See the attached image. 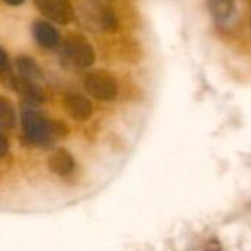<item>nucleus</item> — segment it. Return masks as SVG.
I'll list each match as a JSON object with an SVG mask.
<instances>
[{"label": "nucleus", "instance_id": "1", "mask_svg": "<svg viewBox=\"0 0 251 251\" xmlns=\"http://www.w3.org/2000/svg\"><path fill=\"white\" fill-rule=\"evenodd\" d=\"M23 130L26 139L33 144H48L55 135L67 133V128L53 125L45 116H41L33 109H26L23 113Z\"/></svg>", "mask_w": 251, "mask_h": 251}, {"label": "nucleus", "instance_id": "2", "mask_svg": "<svg viewBox=\"0 0 251 251\" xmlns=\"http://www.w3.org/2000/svg\"><path fill=\"white\" fill-rule=\"evenodd\" d=\"M84 86L91 96L100 101H111L118 94V82L111 74L104 72V70L87 74L84 79Z\"/></svg>", "mask_w": 251, "mask_h": 251}, {"label": "nucleus", "instance_id": "3", "mask_svg": "<svg viewBox=\"0 0 251 251\" xmlns=\"http://www.w3.org/2000/svg\"><path fill=\"white\" fill-rule=\"evenodd\" d=\"M63 53L65 56L74 62V65L80 69H89L96 60V51L91 47V43L80 34H72L63 43Z\"/></svg>", "mask_w": 251, "mask_h": 251}, {"label": "nucleus", "instance_id": "4", "mask_svg": "<svg viewBox=\"0 0 251 251\" xmlns=\"http://www.w3.org/2000/svg\"><path fill=\"white\" fill-rule=\"evenodd\" d=\"M36 5L45 16L60 24H69L74 19V10L69 0H36Z\"/></svg>", "mask_w": 251, "mask_h": 251}, {"label": "nucleus", "instance_id": "5", "mask_svg": "<svg viewBox=\"0 0 251 251\" xmlns=\"http://www.w3.org/2000/svg\"><path fill=\"white\" fill-rule=\"evenodd\" d=\"M63 104H65L67 113H69L74 120H77V122H86V120H89L91 115H93V104H91V101L87 100L86 96H82V94H77V93L67 94Z\"/></svg>", "mask_w": 251, "mask_h": 251}, {"label": "nucleus", "instance_id": "6", "mask_svg": "<svg viewBox=\"0 0 251 251\" xmlns=\"http://www.w3.org/2000/svg\"><path fill=\"white\" fill-rule=\"evenodd\" d=\"M48 168L58 176H69L75 168V162H74V157L69 151L56 149L48 157Z\"/></svg>", "mask_w": 251, "mask_h": 251}, {"label": "nucleus", "instance_id": "7", "mask_svg": "<svg viewBox=\"0 0 251 251\" xmlns=\"http://www.w3.org/2000/svg\"><path fill=\"white\" fill-rule=\"evenodd\" d=\"M34 40L38 41V45L43 48H55L60 41V34L55 27L47 21H38L33 26Z\"/></svg>", "mask_w": 251, "mask_h": 251}, {"label": "nucleus", "instance_id": "8", "mask_svg": "<svg viewBox=\"0 0 251 251\" xmlns=\"http://www.w3.org/2000/svg\"><path fill=\"white\" fill-rule=\"evenodd\" d=\"M16 89L19 91L26 100L33 101V102H41L45 98L41 87L38 86L34 80L26 79V77H19V79L16 80Z\"/></svg>", "mask_w": 251, "mask_h": 251}, {"label": "nucleus", "instance_id": "9", "mask_svg": "<svg viewBox=\"0 0 251 251\" xmlns=\"http://www.w3.org/2000/svg\"><path fill=\"white\" fill-rule=\"evenodd\" d=\"M208 7L214 19L224 23L234 12V0H208Z\"/></svg>", "mask_w": 251, "mask_h": 251}, {"label": "nucleus", "instance_id": "10", "mask_svg": "<svg viewBox=\"0 0 251 251\" xmlns=\"http://www.w3.org/2000/svg\"><path fill=\"white\" fill-rule=\"evenodd\" d=\"M17 69L21 72V77H26V79H31V80H36L38 77L41 75L40 72V67L36 65L34 60H31L29 56H21L17 60Z\"/></svg>", "mask_w": 251, "mask_h": 251}, {"label": "nucleus", "instance_id": "11", "mask_svg": "<svg viewBox=\"0 0 251 251\" xmlns=\"http://www.w3.org/2000/svg\"><path fill=\"white\" fill-rule=\"evenodd\" d=\"M16 125V113L14 108L5 98L0 96V126L2 128H12Z\"/></svg>", "mask_w": 251, "mask_h": 251}, {"label": "nucleus", "instance_id": "12", "mask_svg": "<svg viewBox=\"0 0 251 251\" xmlns=\"http://www.w3.org/2000/svg\"><path fill=\"white\" fill-rule=\"evenodd\" d=\"M102 27L108 31H113L116 27V19H115V14L111 12H104L102 16Z\"/></svg>", "mask_w": 251, "mask_h": 251}, {"label": "nucleus", "instance_id": "13", "mask_svg": "<svg viewBox=\"0 0 251 251\" xmlns=\"http://www.w3.org/2000/svg\"><path fill=\"white\" fill-rule=\"evenodd\" d=\"M7 69H9V56L3 48H0V74L5 72Z\"/></svg>", "mask_w": 251, "mask_h": 251}, {"label": "nucleus", "instance_id": "14", "mask_svg": "<svg viewBox=\"0 0 251 251\" xmlns=\"http://www.w3.org/2000/svg\"><path fill=\"white\" fill-rule=\"evenodd\" d=\"M7 151H9V142H7V139L3 137V133L0 132V157H3V155L7 154Z\"/></svg>", "mask_w": 251, "mask_h": 251}, {"label": "nucleus", "instance_id": "15", "mask_svg": "<svg viewBox=\"0 0 251 251\" xmlns=\"http://www.w3.org/2000/svg\"><path fill=\"white\" fill-rule=\"evenodd\" d=\"M7 3H9V5H19V3H23L24 0H5Z\"/></svg>", "mask_w": 251, "mask_h": 251}]
</instances>
